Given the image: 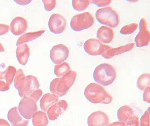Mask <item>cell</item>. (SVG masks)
<instances>
[{
  "mask_svg": "<svg viewBox=\"0 0 150 126\" xmlns=\"http://www.w3.org/2000/svg\"><path fill=\"white\" fill-rule=\"evenodd\" d=\"M94 23V18L90 13H83L77 14L72 18L70 26L72 29L76 32L89 29Z\"/></svg>",
  "mask_w": 150,
  "mask_h": 126,
  "instance_id": "obj_5",
  "label": "cell"
},
{
  "mask_svg": "<svg viewBox=\"0 0 150 126\" xmlns=\"http://www.w3.org/2000/svg\"><path fill=\"white\" fill-rule=\"evenodd\" d=\"M115 34L113 30L109 27L101 26L97 32V39L101 43L108 44L112 42L114 38Z\"/></svg>",
  "mask_w": 150,
  "mask_h": 126,
  "instance_id": "obj_17",
  "label": "cell"
},
{
  "mask_svg": "<svg viewBox=\"0 0 150 126\" xmlns=\"http://www.w3.org/2000/svg\"><path fill=\"white\" fill-rule=\"evenodd\" d=\"M18 110L24 119L30 120L38 111V107L36 102L28 97H25L20 102Z\"/></svg>",
  "mask_w": 150,
  "mask_h": 126,
  "instance_id": "obj_6",
  "label": "cell"
},
{
  "mask_svg": "<svg viewBox=\"0 0 150 126\" xmlns=\"http://www.w3.org/2000/svg\"><path fill=\"white\" fill-rule=\"evenodd\" d=\"M84 96L93 104H108L112 101V97L103 86L96 83H92L86 86Z\"/></svg>",
  "mask_w": 150,
  "mask_h": 126,
  "instance_id": "obj_1",
  "label": "cell"
},
{
  "mask_svg": "<svg viewBox=\"0 0 150 126\" xmlns=\"http://www.w3.org/2000/svg\"><path fill=\"white\" fill-rule=\"evenodd\" d=\"M150 108H148L145 111L141 118L140 122L141 126H150Z\"/></svg>",
  "mask_w": 150,
  "mask_h": 126,
  "instance_id": "obj_29",
  "label": "cell"
},
{
  "mask_svg": "<svg viewBox=\"0 0 150 126\" xmlns=\"http://www.w3.org/2000/svg\"><path fill=\"white\" fill-rule=\"evenodd\" d=\"M70 71V65L67 62H62L57 64L54 67V74L58 78L63 77Z\"/></svg>",
  "mask_w": 150,
  "mask_h": 126,
  "instance_id": "obj_23",
  "label": "cell"
},
{
  "mask_svg": "<svg viewBox=\"0 0 150 126\" xmlns=\"http://www.w3.org/2000/svg\"><path fill=\"white\" fill-rule=\"evenodd\" d=\"M109 122L108 115L101 111L93 112L87 119L88 126H106Z\"/></svg>",
  "mask_w": 150,
  "mask_h": 126,
  "instance_id": "obj_12",
  "label": "cell"
},
{
  "mask_svg": "<svg viewBox=\"0 0 150 126\" xmlns=\"http://www.w3.org/2000/svg\"><path fill=\"white\" fill-rule=\"evenodd\" d=\"M125 123L123 122H115L112 123H108L106 126H125Z\"/></svg>",
  "mask_w": 150,
  "mask_h": 126,
  "instance_id": "obj_37",
  "label": "cell"
},
{
  "mask_svg": "<svg viewBox=\"0 0 150 126\" xmlns=\"http://www.w3.org/2000/svg\"><path fill=\"white\" fill-rule=\"evenodd\" d=\"M138 28V24L136 23H131L123 27L120 30V33L122 35H130L134 33Z\"/></svg>",
  "mask_w": 150,
  "mask_h": 126,
  "instance_id": "obj_28",
  "label": "cell"
},
{
  "mask_svg": "<svg viewBox=\"0 0 150 126\" xmlns=\"http://www.w3.org/2000/svg\"><path fill=\"white\" fill-rule=\"evenodd\" d=\"M0 126H11L9 124V123L8 122L5 120L0 119Z\"/></svg>",
  "mask_w": 150,
  "mask_h": 126,
  "instance_id": "obj_39",
  "label": "cell"
},
{
  "mask_svg": "<svg viewBox=\"0 0 150 126\" xmlns=\"http://www.w3.org/2000/svg\"><path fill=\"white\" fill-rule=\"evenodd\" d=\"M32 119L34 126H47L49 123L47 114L42 111L35 113Z\"/></svg>",
  "mask_w": 150,
  "mask_h": 126,
  "instance_id": "obj_22",
  "label": "cell"
},
{
  "mask_svg": "<svg viewBox=\"0 0 150 126\" xmlns=\"http://www.w3.org/2000/svg\"><path fill=\"white\" fill-rule=\"evenodd\" d=\"M58 101L59 98L57 96L51 93H46L40 100V108L43 112H47L50 107Z\"/></svg>",
  "mask_w": 150,
  "mask_h": 126,
  "instance_id": "obj_19",
  "label": "cell"
},
{
  "mask_svg": "<svg viewBox=\"0 0 150 126\" xmlns=\"http://www.w3.org/2000/svg\"><path fill=\"white\" fill-rule=\"evenodd\" d=\"M69 55V50L67 46L60 44L54 46L51 49L50 57L55 64H59L67 60Z\"/></svg>",
  "mask_w": 150,
  "mask_h": 126,
  "instance_id": "obj_9",
  "label": "cell"
},
{
  "mask_svg": "<svg viewBox=\"0 0 150 126\" xmlns=\"http://www.w3.org/2000/svg\"><path fill=\"white\" fill-rule=\"evenodd\" d=\"M42 2L45 9L47 12L52 10L56 6V1L55 0H43Z\"/></svg>",
  "mask_w": 150,
  "mask_h": 126,
  "instance_id": "obj_30",
  "label": "cell"
},
{
  "mask_svg": "<svg viewBox=\"0 0 150 126\" xmlns=\"http://www.w3.org/2000/svg\"><path fill=\"white\" fill-rule=\"evenodd\" d=\"M10 27L11 31L13 35L19 36L26 31L28 28V23L24 18L17 17L11 22Z\"/></svg>",
  "mask_w": 150,
  "mask_h": 126,
  "instance_id": "obj_13",
  "label": "cell"
},
{
  "mask_svg": "<svg viewBox=\"0 0 150 126\" xmlns=\"http://www.w3.org/2000/svg\"><path fill=\"white\" fill-rule=\"evenodd\" d=\"M16 53L17 59L20 64L23 66L26 65L30 56V49L28 45L25 43L17 46Z\"/></svg>",
  "mask_w": 150,
  "mask_h": 126,
  "instance_id": "obj_18",
  "label": "cell"
},
{
  "mask_svg": "<svg viewBox=\"0 0 150 126\" xmlns=\"http://www.w3.org/2000/svg\"><path fill=\"white\" fill-rule=\"evenodd\" d=\"M93 76L96 83L105 87L110 85L117 78V71L113 66L103 63L96 66Z\"/></svg>",
  "mask_w": 150,
  "mask_h": 126,
  "instance_id": "obj_3",
  "label": "cell"
},
{
  "mask_svg": "<svg viewBox=\"0 0 150 126\" xmlns=\"http://www.w3.org/2000/svg\"><path fill=\"white\" fill-rule=\"evenodd\" d=\"M150 86V73H144L139 77L137 80V87L141 91Z\"/></svg>",
  "mask_w": 150,
  "mask_h": 126,
  "instance_id": "obj_25",
  "label": "cell"
},
{
  "mask_svg": "<svg viewBox=\"0 0 150 126\" xmlns=\"http://www.w3.org/2000/svg\"><path fill=\"white\" fill-rule=\"evenodd\" d=\"M96 17L100 24L109 27L115 28L120 24L118 13L111 7H106L98 9L96 13Z\"/></svg>",
  "mask_w": 150,
  "mask_h": 126,
  "instance_id": "obj_4",
  "label": "cell"
},
{
  "mask_svg": "<svg viewBox=\"0 0 150 126\" xmlns=\"http://www.w3.org/2000/svg\"><path fill=\"white\" fill-rule=\"evenodd\" d=\"M15 2L20 5L25 6L30 3L31 1H17L16 0V1H15Z\"/></svg>",
  "mask_w": 150,
  "mask_h": 126,
  "instance_id": "obj_38",
  "label": "cell"
},
{
  "mask_svg": "<svg viewBox=\"0 0 150 126\" xmlns=\"http://www.w3.org/2000/svg\"><path fill=\"white\" fill-rule=\"evenodd\" d=\"M10 30V27L8 24H0V36L5 35L9 32Z\"/></svg>",
  "mask_w": 150,
  "mask_h": 126,
  "instance_id": "obj_35",
  "label": "cell"
},
{
  "mask_svg": "<svg viewBox=\"0 0 150 126\" xmlns=\"http://www.w3.org/2000/svg\"><path fill=\"white\" fill-rule=\"evenodd\" d=\"M10 86V85L8 84L4 79L3 75L0 77V91L5 92L9 90Z\"/></svg>",
  "mask_w": 150,
  "mask_h": 126,
  "instance_id": "obj_34",
  "label": "cell"
},
{
  "mask_svg": "<svg viewBox=\"0 0 150 126\" xmlns=\"http://www.w3.org/2000/svg\"><path fill=\"white\" fill-rule=\"evenodd\" d=\"M40 85L36 77L29 75L26 77L23 86L18 91L20 97H29L34 91L39 89Z\"/></svg>",
  "mask_w": 150,
  "mask_h": 126,
  "instance_id": "obj_11",
  "label": "cell"
},
{
  "mask_svg": "<svg viewBox=\"0 0 150 126\" xmlns=\"http://www.w3.org/2000/svg\"><path fill=\"white\" fill-rule=\"evenodd\" d=\"M68 107V104L65 100H60L57 103L53 105L47 111V114L49 118L51 121H54L58 117L65 112Z\"/></svg>",
  "mask_w": 150,
  "mask_h": 126,
  "instance_id": "obj_14",
  "label": "cell"
},
{
  "mask_svg": "<svg viewBox=\"0 0 150 126\" xmlns=\"http://www.w3.org/2000/svg\"><path fill=\"white\" fill-rule=\"evenodd\" d=\"M134 116L133 108L129 106L124 105L119 108L117 112V116L119 121L126 123Z\"/></svg>",
  "mask_w": 150,
  "mask_h": 126,
  "instance_id": "obj_20",
  "label": "cell"
},
{
  "mask_svg": "<svg viewBox=\"0 0 150 126\" xmlns=\"http://www.w3.org/2000/svg\"><path fill=\"white\" fill-rule=\"evenodd\" d=\"M17 73L16 68L12 66H9L6 70L3 72L2 75L6 82L10 85L12 84Z\"/></svg>",
  "mask_w": 150,
  "mask_h": 126,
  "instance_id": "obj_24",
  "label": "cell"
},
{
  "mask_svg": "<svg viewBox=\"0 0 150 126\" xmlns=\"http://www.w3.org/2000/svg\"><path fill=\"white\" fill-rule=\"evenodd\" d=\"M134 45L135 44L134 43H131L115 48H113L111 46V47L105 51L103 54L101 55V56L107 59H110L114 56L131 51V50H132L134 48Z\"/></svg>",
  "mask_w": 150,
  "mask_h": 126,
  "instance_id": "obj_16",
  "label": "cell"
},
{
  "mask_svg": "<svg viewBox=\"0 0 150 126\" xmlns=\"http://www.w3.org/2000/svg\"><path fill=\"white\" fill-rule=\"evenodd\" d=\"M7 117L12 126H27L29 123V120L24 119L20 114L17 107L11 108Z\"/></svg>",
  "mask_w": 150,
  "mask_h": 126,
  "instance_id": "obj_15",
  "label": "cell"
},
{
  "mask_svg": "<svg viewBox=\"0 0 150 126\" xmlns=\"http://www.w3.org/2000/svg\"><path fill=\"white\" fill-rule=\"evenodd\" d=\"M139 30V33L134 38V42L137 47H144L148 45L150 40V31L148 28L147 21L144 18L140 20Z\"/></svg>",
  "mask_w": 150,
  "mask_h": 126,
  "instance_id": "obj_8",
  "label": "cell"
},
{
  "mask_svg": "<svg viewBox=\"0 0 150 126\" xmlns=\"http://www.w3.org/2000/svg\"><path fill=\"white\" fill-rule=\"evenodd\" d=\"M45 32L44 30H41L39 31L34 32H29L27 33L24 34L20 37L17 40L16 46L21 45L22 44L26 43L27 42H30L40 37L41 35Z\"/></svg>",
  "mask_w": 150,
  "mask_h": 126,
  "instance_id": "obj_21",
  "label": "cell"
},
{
  "mask_svg": "<svg viewBox=\"0 0 150 126\" xmlns=\"http://www.w3.org/2000/svg\"><path fill=\"white\" fill-rule=\"evenodd\" d=\"M2 74H3V72H0V77L2 76Z\"/></svg>",
  "mask_w": 150,
  "mask_h": 126,
  "instance_id": "obj_41",
  "label": "cell"
},
{
  "mask_svg": "<svg viewBox=\"0 0 150 126\" xmlns=\"http://www.w3.org/2000/svg\"><path fill=\"white\" fill-rule=\"evenodd\" d=\"M89 4L88 0H73L72 5L74 9L78 12H81L86 10Z\"/></svg>",
  "mask_w": 150,
  "mask_h": 126,
  "instance_id": "obj_27",
  "label": "cell"
},
{
  "mask_svg": "<svg viewBox=\"0 0 150 126\" xmlns=\"http://www.w3.org/2000/svg\"><path fill=\"white\" fill-rule=\"evenodd\" d=\"M42 94H43V92L42 90L41 89H38L34 91L28 97L34 100L35 102H37L40 99L41 97L42 96Z\"/></svg>",
  "mask_w": 150,
  "mask_h": 126,
  "instance_id": "obj_33",
  "label": "cell"
},
{
  "mask_svg": "<svg viewBox=\"0 0 150 126\" xmlns=\"http://www.w3.org/2000/svg\"><path fill=\"white\" fill-rule=\"evenodd\" d=\"M143 94V101L148 103H150V87L146 88L144 90Z\"/></svg>",
  "mask_w": 150,
  "mask_h": 126,
  "instance_id": "obj_36",
  "label": "cell"
},
{
  "mask_svg": "<svg viewBox=\"0 0 150 126\" xmlns=\"http://www.w3.org/2000/svg\"><path fill=\"white\" fill-rule=\"evenodd\" d=\"M4 51H5V49H4V48L2 45V44L0 43V52H3Z\"/></svg>",
  "mask_w": 150,
  "mask_h": 126,
  "instance_id": "obj_40",
  "label": "cell"
},
{
  "mask_svg": "<svg viewBox=\"0 0 150 126\" xmlns=\"http://www.w3.org/2000/svg\"><path fill=\"white\" fill-rule=\"evenodd\" d=\"M112 3L110 0H93L89 1V4H94L98 7H105L109 5Z\"/></svg>",
  "mask_w": 150,
  "mask_h": 126,
  "instance_id": "obj_31",
  "label": "cell"
},
{
  "mask_svg": "<svg viewBox=\"0 0 150 126\" xmlns=\"http://www.w3.org/2000/svg\"><path fill=\"white\" fill-rule=\"evenodd\" d=\"M25 78L26 76L22 70L20 69L18 70L14 78V86L18 91H19L23 86Z\"/></svg>",
  "mask_w": 150,
  "mask_h": 126,
  "instance_id": "obj_26",
  "label": "cell"
},
{
  "mask_svg": "<svg viewBox=\"0 0 150 126\" xmlns=\"http://www.w3.org/2000/svg\"><path fill=\"white\" fill-rule=\"evenodd\" d=\"M76 76L75 71H70L63 77L53 79L50 85L51 93L58 97L64 96L73 85Z\"/></svg>",
  "mask_w": 150,
  "mask_h": 126,
  "instance_id": "obj_2",
  "label": "cell"
},
{
  "mask_svg": "<svg viewBox=\"0 0 150 126\" xmlns=\"http://www.w3.org/2000/svg\"><path fill=\"white\" fill-rule=\"evenodd\" d=\"M125 126H139V118L136 116H134L129 121L125 123Z\"/></svg>",
  "mask_w": 150,
  "mask_h": 126,
  "instance_id": "obj_32",
  "label": "cell"
},
{
  "mask_svg": "<svg viewBox=\"0 0 150 126\" xmlns=\"http://www.w3.org/2000/svg\"><path fill=\"white\" fill-rule=\"evenodd\" d=\"M67 26V20L60 14H52L49 18L48 27L49 30L53 33L55 34L62 33L64 31Z\"/></svg>",
  "mask_w": 150,
  "mask_h": 126,
  "instance_id": "obj_10",
  "label": "cell"
},
{
  "mask_svg": "<svg viewBox=\"0 0 150 126\" xmlns=\"http://www.w3.org/2000/svg\"><path fill=\"white\" fill-rule=\"evenodd\" d=\"M110 46L105 45L97 38H90L84 44V49L91 56L101 55L110 48Z\"/></svg>",
  "mask_w": 150,
  "mask_h": 126,
  "instance_id": "obj_7",
  "label": "cell"
}]
</instances>
